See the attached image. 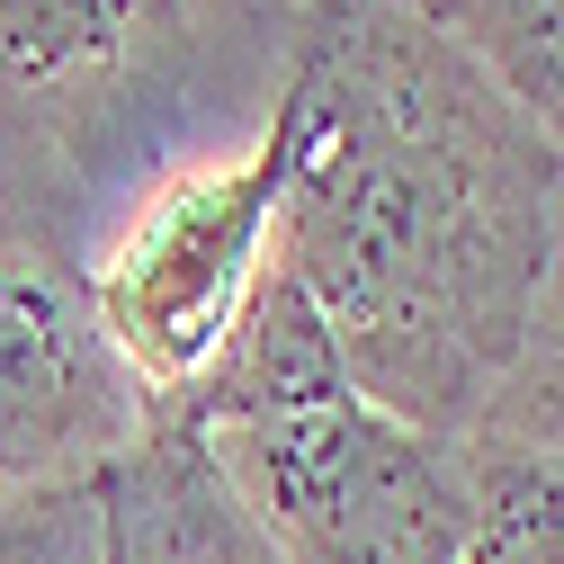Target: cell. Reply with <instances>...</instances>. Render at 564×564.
<instances>
[{"mask_svg":"<svg viewBox=\"0 0 564 564\" xmlns=\"http://www.w3.org/2000/svg\"><path fill=\"white\" fill-rule=\"evenodd\" d=\"M278 269L323 314L349 386L484 440L546 269L564 153L412 0H305L288 73Z\"/></svg>","mask_w":564,"mask_h":564,"instance_id":"1","label":"cell"},{"mask_svg":"<svg viewBox=\"0 0 564 564\" xmlns=\"http://www.w3.org/2000/svg\"><path fill=\"white\" fill-rule=\"evenodd\" d=\"M162 421L197 440L278 564H457L475 538V440L368 403L288 269L260 278L216 377Z\"/></svg>","mask_w":564,"mask_h":564,"instance_id":"2","label":"cell"},{"mask_svg":"<svg viewBox=\"0 0 564 564\" xmlns=\"http://www.w3.org/2000/svg\"><path fill=\"white\" fill-rule=\"evenodd\" d=\"M82 153L0 117V502L90 484L153 431L90 314Z\"/></svg>","mask_w":564,"mask_h":564,"instance_id":"3","label":"cell"},{"mask_svg":"<svg viewBox=\"0 0 564 564\" xmlns=\"http://www.w3.org/2000/svg\"><path fill=\"white\" fill-rule=\"evenodd\" d=\"M278 197H288V126L260 108L242 153L153 171L90 242V314L153 421L180 412L234 349L260 278L278 269Z\"/></svg>","mask_w":564,"mask_h":564,"instance_id":"4","label":"cell"},{"mask_svg":"<svg viewBox=\"0 0 564 564\" xmlns=\"http://www.w3.org/2000/svg\"><path fill=\"white\" fill-rule=\"evenodd\" d=\"M188 45V0H0V117L82 153V126L126 108Z\"/></svg>","mask_w":564,"mask_h":564,"instance_id":"5","label":"cell"},{"mask_svg":"<svg viewBox=\"0 0 564 564\" xmlns=\"http://www.w3.org/2000/svg\"><path fill=\"white\" fill-rule=\"evenodd\" d=\"M412 10L564 153V0H412Z\"/></svg>","mask_w":564,"mask_h":564,"instance_id":"6","label":"cell"},{"mask_svg":"<svg viewBox=\"0 0 564 564\" xmlns=\"http://www.w3.org/2000/svg\"><path fill=\"white\" fill-rule=\"evenodd\" d=\"M484 440L564 466V188H555V234H546L538 296H529V323H520V359H511L502 394H492Z\"/></svg>","mask_w":564,"mask_h":564,"instance_id":"7","label":"cell"},{"mask_svg":"<svg viewBox=\"0 0 564 564\" xmlns=\"http://www.w3.org/2000/svg\"><path fill=\"white\" fill-rule=\"evenodd\" d=\"M457 564H564V466L475 440V538Z\"/></svg>","mask_w":564,"mask_h":564,"instance_id":"8","label":"cell"},{"mask_svg":"<svg viewBox=\"0 0 564 564\" xmlns=\"http://www.w3.org/2000/svg\"><path fill=\"white\" fill-rule=\"evenodd\" d=\"M0 564H108V511H99V475L0 502Z\"/></svg>","mask_w":564,"mask_h":564,"instance_id":"9","label":"cell"}]
</instances>
